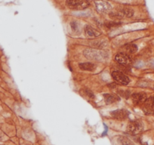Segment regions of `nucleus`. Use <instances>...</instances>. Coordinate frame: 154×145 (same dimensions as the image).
I'll use <instances>...</instances> for the list:
<instances>
[{
	"label": "nucleus",
	"mask_w": 154,
	"mask_h": 145,
	"mask_svg": "<svg viewBox=\"0 0 154 145\" xmlns=\"http://www.w3.org/2000/svg\"><path fill=\"white\" fill-rule=\"evenodd\" d=\"M70 26L73 31H76V30H78V24L76 21H72L70 23Z\"/></svg>",
	"instance_id": "nucleus-18"
},
{
	"label": "nucleus",
	"mask_w": 154,
	"mask_h": 145,
	"mask_svg": "<svg viewBox=\"0 0 154 145\" xmlns=\"http://www.w3.org/2000/svg\"><path fill=\"white\" fill-rule=\"evenodd\" d=\"M116 61L121 65H127L129 64L132 61L131 58L128 54H125V53H119L116 55Z\"/></svg>",
	"instance_id": "nucleus-6"
},
{
	"label": "nucleus",
	"mask_w": 154,
	"mask_h": 145,
	"mask_svg": "<svg viewBox=\"0 0 154 145\" xmlns=\"http://www.w3.org/2000/svg\"><path fill=\"white\" fill-rule=\"evenodd\" d=\"M95 3L97 10L99 12H101V13L107 12V11H110L112 8L111 5L107 1H104V0H95Z\"/></svg>",
	"instance_id": "nucleus-5"
},
{
	"label": "nucleus",
	"mask_w": 154,
	"mask_h": 145,
	"mask_svg": "<svg viewBox=\"0 0 154 145\" xmlns=\"http://www.w3.org/2000/svg\"><path fill=\"white\" fill-rule=\"evenodd\" d=\"M79 68L82 70H86V71H94L96 69V66L92 63H89V62H87V63H79Z\"/></svg>",
	"instance_id": "nucleus-10"
},
{
	"label": "nucleus",
	"mask_w": 154,
	"mask_h": 145,
	"mask_svg": "<svg viewBox=\"0 0 154 145\" xmlns=\"http://www.w3.org/2000/svg\"><path fill=\"white\" fill-rule=\"evenodd\" d=\"M67 6L71 9L83 10L90 6L88 0H67Z\"/></svg>",
	"instance_id": "nucleus-2"
},
{
	"label": "nucleus",
	"mask_w": 154,
	"mask_h": 145,
	"mask_svg": "<svg viewBox=\"0 0 154 145\" xmlns=\"http://www.w3.org/2000/svg\"><path fill=\"white\" fill-rule=\"evenodd\" d=\"M144 125L140 120H134L128 125V132L132 135H137L143 130Z\"/></svg>",
	"instance_id": "nucleus-3"
},
{
	"label": "nucleus",
	"mask_w": 154,
	"mask_h": 145,
	"mask_svg": "<svg viewBox=\"0 0 154 145\" xmlns=\"http://www.w3.org/2000/svg\"><path fill=\"white\" fill-rule=\"evenodd\" d=\"M84 30H85L86 36H89V37H97V36H99L100 35V32L94 29L90 25H86L85 28H84Z\"/></svg>",
	"instance_id": "nucleus-9"
},
{
	"label": "nucleus",
	"mask_w": 154,
	"mask_h": 145,
	"mask_svg": "<svg viewBox=\"0 0 154 145\" xmlns=\"http://www.w3.org/2000/svg\"><path fill=\"white\" fill-rule=\"evenodd\" d=\"M111 116L114 119H116L118 120H123L128 116V112L123 109L116 110L111 112Z\"/></svg>",
	"instance_id": "nucleus-7"
},
{
	"label": "nucleus",
	"mask_w": 154,
	"mask_h": 145,
	"mask_svg": "<svg viewBox=\"0 0 154 145\" xmlns=\"http://www.w3.org/2000/svg\"><path fill=\"white\" fill-rule=\"evenodd\" d=\"M119 140H120L122 145H134V144L128 138H126V137L122 136V137L119 138Z\"/></svg>",
	"instance_id": "nucleus-16"
},
{
	"label": "nucleus",
	"mask_w": 154,
	"mask_h": 145,
	"mask_svg": "<svg viewBox=\"0 0 154 145\" xmlns=\"http://www.w3.org/2000/svg\"><path fill=\"white\" fill-rule=\"evenodd\" d=\"M121 25V23L119 22H115V21H112V22H107L105 24V26L108 28H113V27H116Z\"/></svg>",
	"instance_id": "nucleus-17"
},
{
	"label": "nucleus",
	"mask_w": 154,
	"mask_h": 145,
	"mask_svg": "<svg viewBox=\"0 0 154 145\" xmlns=\"http://www.w3.org/2000/svg\"><path fill=\"white\" fill-rule=\"evenodd\" d=\"M145 105H146V107L147 108V109H153L154 108V96L153 97H151V98H150L147 99L146 100V101H145Z\"/></svg>",
	"instance_id": "nucleus-14"
},
{
	"label": "nucleus",
	"mask_w": 154,
	"mask_h": 145,
	"mask_svg": "<svg viewBox=\"0 0 154 145\" xmlns=\"http://www.w3.org/2000/svg\"><path fill=\"white\" fill-rule=\"evenodd\" d=\"M112 77L117 82L122 85H128L130 82V79L125 74L123 73L120 71H113L112 72Z\"/></svg>",
	"instance_id": "nucleus-4"
},
{
	"label": "nucleus",
	"mask_w": 154,
	"mask_h": 145,
	"mask_svg": "<svg viewBox=\"0 0 154 145\" xmlns=\"http://www.w3.org/2000/svg\"><path fill=\"white\" fill-rule=\"evenodd\" d=\"M84 55L88 59L95 60L98 61H101L107 58V54L101 51L95 50V49H86L84 51Z\"/></svg>",
	"instance_id": "nucleus-1"
},
{
	"label": "nucleus",
	"mask_w": 154,
	"mask_h": 145,
	"mask_svg": "<svg viewBox=\"0 0 154 145\" xmlns=\"http://www.w3.org/2000/svg\"><path fill=\"white\" fill-rule=\"evenodd\" d=\"M121 12L123 14V15H125L126 17H131L134 15V11L130 8H123V9L121 10Z\"/></svg>",
	"instance_id": "nucleus-13"
},
{
	"label": "nucleus",
	"mask_w": 154,
	"mask_h": 145,
	"mask_svg": "<svg viewBox=\"0 0 154 145\" xmlns=\"http://www.w3.org/2000/svg\"><path fill=\"white\" fill-rule=\"evenodd\" d=\"M132 99L134 104L144 103L147 99V95L145 93H134L132 95Z\"/></svg>",
	"instance_id": "nucleus-8"
},
{
	"label": "nucleus",
	"mask_w": 154,
	"mask_h": 145,
	"mask_svg": "<svg viewBox=\"0 0 154 145\" xmlns=\"http://www.w3.org/2000/svg\"><path fill=\"white\" fill-rule=\"evenodd\" d=\"M125 50L129 54H134V53H135L137 51V46L135 45V44H127L124 46Z\"/></svg>",
	"instance_id": "nucleus-11"
},
{
	"label": "nucleus",
	"mask_w": 154,
	"mask_h": 145,
	"mask_svg": "<svg viewBox=\"0 0 154 145\" xmlns=\"http://www.w3.org/2000/svg\"><path fill=\"white\" fill-rule=\"evenodd\" d=\"M104 97L105 102L108 104H112V103L115 102L116 100H119V98H118L117 97L113 96V95H110V94H105V95H104Z\"/></svg>",
	"instance_id": "nucleus-12"
},
{
	"label": "nucleus",
	"mask_w": 154,
	"mask_h": 145,
	"mask_svg": "<svg viewBox=\"0 0 154 145\" xmlns=\"http://www.w3.org/2000/svg\"><path fill=\"white\" fill-rule=\"evenodd\" d=\"M123 14L121 11H113V12H110V17L111 18L114 19H122L123 17Z\"/></svg>",
	"instance_id": "nucleus-15"
},
{
	"label": "nucleus",
	"mask_w": 154,
	"mask_h": 145,
	"mask_svg": "<svg viewBox=\"0 0 154 145\" xmlns=\"http://www.w3.org/2000/svg\"><path fill=\"white\" fill-rule=\"evenodd\" d=\"M86 95H87L89 98H95L94 94H93L92 92L90 91V90H86Z\"/></svg>",
	"instance_id": "nucleus-19"
}]
</instances>
